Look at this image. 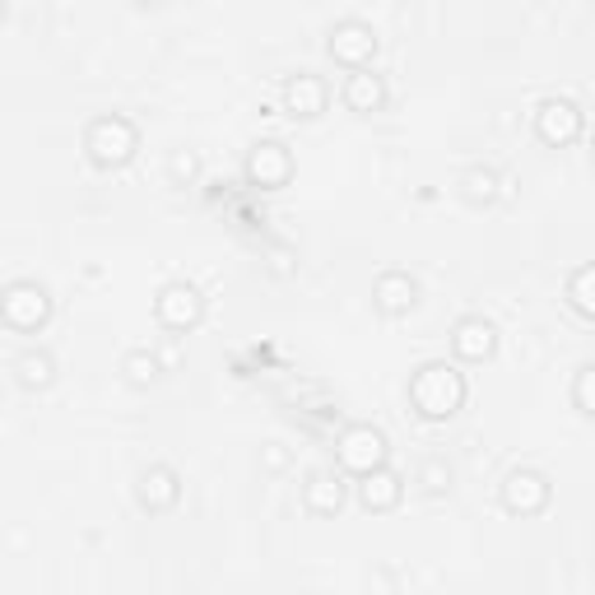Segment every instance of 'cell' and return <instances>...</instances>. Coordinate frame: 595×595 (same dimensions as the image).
I'll use <instances>...</instances> for the list:
<instances>
[{"label":"cell","instance_id":"14","mask_svg":"<svg viewBox=\"0 0 595 595\" xmlns=\"http://www.w3.org/2000/svg\"><path fill=\"white\" fill-rule=\"evenodd\" d=\"M284 108H289L293 116H322V112H326V85H322V79H316L312 70L293 75L289 85H284Z\"/></svg>","mask_w":595,"mask_h":595},{"label":"cell","instance_id":"2","mask_svg":"<svg viewBox=\"0 0 595 595\" xmlns=\"http://www.w3.org/2000/svg\"><path fill=\"white\" fill-rule=\"evenodd\" d=\"M135 145H141V135H135V126L126 122L122 112H108V116H93L89 131H85V149L98 168H122L126 158L135 154Z\"/></svg>","mask_w":595,"mask_h":595},{"label":"cell","instance_id":"12","mask_svg":"<svg viewBox=\"0 0 595 595\" xmlns=\"http://www.w3.org/2000/svg\"><path fill=\"white\" fill-rule=\"evenodd\" d=\"M372 303L382 307L386 316H405L414 303H419V284H414L405 270H386L382 280L372 284Z\"/></svg>","mask_w":595,"mask_h":595},{"label":"cell","instance_id":"5","mask_svg":"<svg viewBox=\"0 0 595 595\" xmlns=\"http://www.w3.org/2000/svg\"><path fill=\"white\" fill-rule=\"evenodd\" d=\"M154 316H158V322H164L168 330L182 335V330H191V326L205 316V298H201V289H195V284L172 280V284H164V293H158Z\"/></svg>","mask_w":595,"mask_h":595},{"label":"cell","instance_id":"8","mask_svg":"<svg viewBox=\"0 0 595 595\" xmlns=\"http://www.w3.org/2000/svg\"><path fill=\"white\" fill-rule=\"evenodd\" d=\"M493 349H498V330H493V322H484V316H461L451 330V353L465 363H484L493 359Z\"/></svg>","mask_w":595,"mask_h":595},{"label":"cell","instance_id":"24","mask_svg":"<svg viewBox=\"0 0 595 595\" xmlns=\"http://www.w3.org/2000/svg\"><path fill=\"white\" fill-rule=\"evenodd\" d=\"M266 465H270V470H280V465H284V451L274 447V442H270V451H266Z\"/></svg>","mask_w":595,"mask_h":595},{"label":"cell","instance_id":"16","mask_svg":"<svg viewBox=\"0 0 595 595\" xmlns=\"http://www.w3.org/2000/svg\"><path fill=\"white\" fill-rule=\"evenodd\" d=\"M345 103L353 108V112H382L386 108V79L377 75V70H353L349 79H345Z\"/></svg>","mask_w":595,"mask_h":595},{"label":"cell","instance_id":"21","mask_svg":"<svg viewBox=\"0 0 595 595\" xmlns=\"http://www.w3.org/2000/svg\"><path fill=\"white\" fill-rule=\"evenodd\" d=\"M572 401H577V409L595 414V363H586L577 372V382H572Z\"/></svg>","mask_w":595,"mask_h":595},{"label":"cell","instance_id":"10","mask_svg":"<svg viewBox=\"0 0 595 595\" xmlns=\"http://www.w3.org/2000/svg\"><path fill=\"white\" fill-rule=\"evenodd\" d=\"M289 172H293V158H289V149L280 141H261L247 158V177L256 187H284Z\"/></svg>","mask_w":595,"mask_h":595},{"label":"cell","instance_id":"11","mask_svg":"<svg viewBox=\"0 0 595 595\" xmlns=\"http://www.w3.org/2000/svg\"><path fill=\"white\" fill-rule=\"evenodd\" d=\"M303 503H307V512H316V517H335V512L345 507L340 470H312L307 484H303Z\"/></svg>","mask_w":595,"mask_h":595},{"label":"cell","instance_id":"15","mask_svg":"<svg viewBox=\"0 0 595 595\" xmlns=\"http://www.w3.org/2000/svg\"><path fill=\"white\" fill-rule=\"evenodd\" d=\"M401 493H405V484H401V474L395 470H372V474H363L359 480V503L368 507V512H391L395 503H401Z\"/></svg>","mask_w":595,"mask_h":595},{"label":"cell","instance_id":"3","mask_svg":"<svg viewBox=\"0 0 595 595\" xmlns=\"http://www.w3.org/2000/svg\"><path fill=\"white\" fill-rule=\"evenodd\" d=\"M386 433L382 428H372V424H353L340 433V447H335V461H340L345 470H353L363 480V474L372 470H382L386 465Z\"/></svg>","mask_w":595,"mask_h":595},{"label":"cell","instance_id":"19","mask_svg":"<svg viewBox=\"0 0 595 595\" xmlns=\"http://www.w3.org/2000/svg\"><path fill=\"white\" fill-rule=\"evenodd\" d=\"M568 298H572V307H577L582 316H595V266H582L577 274H572Z\"/></svg>","mask_w":595,"mask_h":595},{"label":"cell","instance_id":"7","mask_svg":"<svg viewBox=\"0 0 595 595\" xmlns=\"http://www.w3.org/2000/svg\"><path fill=\"white\" fill-rule=\"evenodd\" d=\"M535 131L545 145H572L582 135V108L572 98H545L535 108Z\"/></svg>","mask_w":595,"mask_h":595},{"label":"cell","instance_id":"6","mask_svg":"<svg viewBox=\"0 0 595 595\" xmlns=\"http://www.w3.org/2000/svg\"><path fill=\"white\" fill-rule=\"evenodd\" d=\"M553 498V489L540 470H512L507 480H503V507L507 512H517V517H535V512H545Z\"/></svg>","mask_w":595,"mask_h":595},{"label":"cell","instance_id":"17","mask_svg":"<svg viewBox=\"0 0 595 595\" xmlns=\"http://www.w3.org/2000/svg\"><path fill=\"white\" fill-rule=\"evenodd\" d=\"M14 372H19V382H24L29 391H37V386H52V377H56V359L47 349H24L14 359Z\"/></svg>","mask_w":595,"mask_h":595},{"label":"cell","instance_id":"20","mask_svg":"<svg viewBox=\"0 0 595 595\" xmlns=\"http://www.w3.org/2000/svg\"><path fill=\"white\" fill-rule=\"evenodd\" d=\"M126 377H131V382L135 386H149L154 382V377H158V359H154V353H145V349H135V353H126Z\"/></svg>","mask_w":595,"mask_h":595},{"label":"cell","instance_id":"4","mask_svg":"<svg viewBox=\"0 0 595 595\" xmlns=\"http://www.w3.org/2000/svg\"><path fill=\"white\" fill-rule=\"evenodd\" d=\"M0 316L14 326V330H37L52 316V298L37 280H14L0 298Z\"/></svg>","mask_w":595,"mask_h":595},{"label":"cell","instance_id":"13","mask_svg":"<svg viewBox=\"0 0 595 595\" xmlns=\"http://www.w3.org/2000/svg\"><path fill=\"white\" fill-rule=\"evenodd\" d=\"M177 498H182V484H177L172 465H149L141 474V503L149 512H168V507H177Z\"/></svg>","mask_w":595,"mask_h":595},{"label":"cell","instance_id":"9","mask_svg":"<svg viewBox=\"0 0 595 595\" xmlns=\"http://www.w3.org/2000/svg\"><path fill=\"white\" fill-rule=\"evenodd\" d=\"M372 52H377V37H372V29L363 24V19H340V24L330 29V56L335 61L363 70V61Z\"/></svg>","mask_w":595,"mask_h":595},{"label":"cell","instance_id":"22","mask_svg":"<svg viewBox=\"0 0 595 595\" xmlns=\"http://www.w3.org/2000/svg\"><path fill=\"white\" fill-rule=\"evenodd\" d=\"M419 484H424L428 493H442V489H451V465H442V461H428V465L419 470Z\"/></svg>","mask_w":595,"mask_h":595},{"label":"cell","instance_id":"18","mask_svg":"<svg viewBox=\"0 0 595 595\" xmlns=\"http://www.w3.org/2000/svg\"><path fill=\"white\" fill-rule=\"evenodd\" d=\"M461 191H465V201H474V205H489L493 195H498V172H493V168H465V177H461Z\"/></svg>","mask_w":595,"mask_h":595},{"label":"cell","instance_id":"1","mask_svg":"<svg viewBox=\"0 0 595 595\" xmlns=\"http://www.w3.org/2000/svg\"><path fill=\"white\" fill-rule=\"evenodd\" d=\"M409 405L419 409L424 419H451V414L465 405V377L442 359L424 363L409 377Z\"/></svg>","mask_w":595,"mask_h":595},{"label":"cell","instance_id":"23","mask_svg":"<svg viewBox=\"0 0 595 595\" xmlns=\"http://www.w3.org/2000/svg\"><path fill=\"white\" fill-rule=\"evenodd\" d=\"M168 168H172V177H177V182H182V177H195V154H191V149H177Z\"/></svg>","mask_w":595,"mask_h":595}]
</instances>
